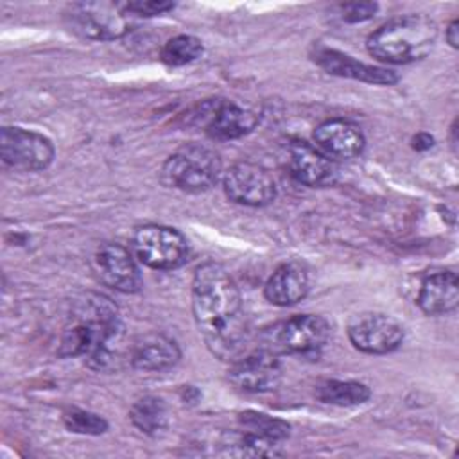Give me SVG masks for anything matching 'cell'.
Listing matches in <instances>:
<instances>
[{"label": "cell", "instance_id": "7c38bea8", "mask_svg": "<svg viewBox=\"0 0 459 459\" xmlns=\"http://www.w3.org/2000/svg\"><path fill=\"white\" fill-rule=\"evenodd\" d=\"M230 382L246 393H267L281 382V366L278 355L258 350L249 355H240L231 360L228 371Z\"/></svg>", "mask_w": 459, "mask_h": 459}, {"label": "cell", "instance_id": "83f0119b", "mask_svg": "<svg viewBox=\"0 0 459 459\" xmlns=\"http://www.w3.org/2000/svg\"><path fill=\"white\" fill-rule=\"evenodd\" d=\"M459 22L457 20H452L450 23H448V27H446V34H445V38H446V41L450 43V47H454V48H457V43H459Z\"/></svg>", "mask_w": 459, "mask_h": 459}, {"label": "cell", "instance_id": "2e32d148", "mask_svg": "<svg viewBox=\"0 0 459 459\" xmlns=\"http://www.w3.org/2000/svg\"><path fill=\"white\" fill-rule=\"evenodd\" d=\"M416 303L429 316L454 312L459 303L457 274L450 269L429 273L421 280Z\"/></svg>", "mask_w": 459, "mask_h": 459}, {"label": "cell", "instance_id": "30bf717a", "mask_svg": "<svg viewBox=\"0 0 459 459\" xmlns=\"http://www.w3.org/2000/svg\"><path fill=\"white\" fill-rule=\"evenodd\" d=\"M222 185L228 199L244 206H265L276 197V183L269 170L251 161L230 167Z\"/></svg>", "mask_w": 459, "mask_h": 459}, {"label": "cell", "instance_id": "ba28073f", "mask_svg": "<svg viewBox=\"0 0 459 459\" xmlns=\"http://www.w3.org/2000/svg\"><path fill=\"white\" fill-rule=\"evenodd\" d=\"M54 154L52 142L41 133L14 126H5L0 131V156L14 170H43L52 163Z\"/></svg>", "mask_w": 459, "mask_h": 459}, {"label": "cell", "instance_id": "8fae6325", "mask_svg": "<svg viewBox=\"0 0 459 459\" xmlns=\"http://www.w3.org/2000/svg\"><path fill=\"white\" fill-rule=\"evenodd\" d=\"M93 271L104 285L117 292L133 294L142 287V274L131 251L117 242H106L97 247Z\"/></svg>", "mask_w": 459, "mask_h": 459}, {"label": "cell", "instance_id": "d4e9b609", "mask_svg": "<svg viewBox=\"0 0 459 459\" xmlns=\"http://www.w3.org/2000/svg\"><path fill=\"white\" fill-rule=\"evenodd\" d=\"M127 7L134 16H156V14L172 11L176 4L167 0H134V2H127Z\"/></svg>", "mask_w": 459, "mask_h": 459}, {"label": "cell", "instance_id": "ffe728a7", "mask_svg": "<svg viewBox=\"0 0 459 459\" xmlns=\"http://www.w3.org/2000/svg\"><path fill=\"white\" fill-rule=\"evenodd\" d=\"M316 398L332 405H359L369 400L371 391L362 382L353 380H325L314 391Z\"/></svg>", "mask_w": 459, "mask_h": 459}, {"label": "cell", "instance_id": "5bb4252c", "mask_svg": "<svg viewBox=\"0 0 459 459\" xmlns=\"http://www.w3.org/2000/svg\"><path fill=\"white\" fill-rule=\"evenodd\" d=\"M290 172L296 181L310 188L332 186L339 178L335 161L305 142L290 145Z\"/></svg>", "mask_w": 459, "mask_h": 459}, {"label": "cell", "instance_id": "603a6c76", "mask_svg": "<svg viewBox=\"0 0 459 459\" xmlns=\"http://www.w3.org/2000/svg\"><path fill=\"white\" fill-rule=\"evenodd\" d=\"M203 41L190 34H179L170 38L161 48V61L169 66H183L203 54Z\"/></svg>", "mask_w": 459, "mask_h": 459}, {"label": "cell", "instance_id": "d6986e66", "mask_svg": "<svg viewBox=\"0 0 459 459\" xmlns=\"http://www.w3.org/2000/svg\"><path fill=\"white\" fill-rule=\"evenodd\" d=\"M258 117L233 102H217L206 117V133L213 140H235L251 133Z\"/></svg>", "mask_w": 459, "mask_h": 459}, {"label": "cell", "instance_id": "3957f363", "mask_svg": "<svg viewBox=\"0 0 459 459\" xmlns=\"http://www.w3.org/2000/svg\"><path fill=\"white\" fill-rule=\"evenodd\" d=\"M437 39V25L423 14H407L384 23L366 39L369 56L378 61L405 65L430 54Z\"/></svg>", "mask_w": 459, "mask_h": 459}, {"label": "cell", "instance_id": "484cf974", "mask_svg": "<svg viewBox=\"0 0 459 459\" xmlns=\"http://www.w3.org/2000/svg\"><path fill=\"white\" fill-rule=\"evenodd\" d=\"M342 11V18L346 22H364L369 20L371 16H375V13L378 11V4L375 2H351V4H344L341 5Z\"/></svg>", "mask_w": 459, "mask_h": 459}, {"label": "cell", "instance_id": "8992f818", "mask_svg": "<svg viewBox=\"0 0 459 459\" xmlns=\"http://www.w3.org/2000/svg\"><path fill=\"white\" fill-rule=\"evenodd\" d=\"M330 337V325L323 316H292L262 332V350L274 355L298 353L308 355L319 351Z\"/></svg>", "mask_w": 459, "mask_h": 459}, {"label": "cell", "instance_id": "52a82bcc", "mask_svg": "<svg viewBox=\"0 0 459 459\" xmlns=\"http://www.w3.org/2000/svg\"><path fill=\"white\" fill-rule=\"evenodd\" d=\"M134 256L147 267L170 271L181 267L188 258L186 238L170 226L145 224L133 235Z\"/></svg>", "mask_w": 459, "mask_h": 459}, {"label": "cell", "instance_id": "7402d4cb", "mask_svg": "<svg viewBox=\"0 0 459 459\" xmlns=\"http://www.w3.org/2000/svg\"><path fill=\"white\" fill-rule=\"evenodd\" d=\"M238 425L242 430L258 436L269 443H281L290 434V425L280 418H273L264 412L246 411L238 414Z\"/></svg>", "mask_w": 459, "mask_h": 459}, {"label": "cell", "instance_id": "5b68a950", "mask_svg": "<svg viewBox=\"0 0 459 459\" xmlns=\"http://www.w3.org/2000/svg\"><path fill=\"white\" fill-rule=\"evenodd\" d=\"M134 14L127 2H75L65 11L68 29L93 41H109L122 38L134 25Z\"/></svg>", "mask_w": 459, "mask_h": 459}, {"label": "cell", "instance_id": "4fadbf2b", "mask_svg": "<svg viewBox=\"0 0 459 459\" xmlns=\"http://www.w3.org/2000/svg\"><path fill=\"white\" fill-rule=\"evenodd\" d=\"M316 147L330 160L357 158L366 145L362 129L346 118H328L314 129Z\"/></svg>", "mask_w": 459, "mask_h": 459}, {"label": "cell", "instance_id": "4316f807", "mask_svg": "<svg viewBox=\"0 0 459 459\" xmlns=\"http://www.w3.org/2000/svg\"><path fill=\"white\" fill-rule=\"evenodd\" d=\"M434 145V138L429 134V133H418L414 138H412V147L416 151H427Z\"/></svg>", "mask_w": 459, "mask_h": 459}, {"label": "cell", "instance_id": "9c48e42d", "mask_svg": "<svg viewBox=\"0 0 459 459\" xmlns=\"http://www.w3.org/2000/svg\"><path fill=\"white\" fill-rule=\"evenodd\" d=\"M403 326L382 312H360L348 321V337L351 344L373 355L394 351L403 341Z\"/></svg>", "mask_w": 459, "mask_h": 459}, {"label": "cell", "instance_id": "7a4b0ae2", "mask_svg": "<svg viewBox=\"0 0 459 459\" xmlns=\"http://www.w3.org/2000/svg\"><path fill=\"white\" fill-rule=\"evenodd\" d=\"M122 337L124 325L113 301L90 292L74 303L57 353L61 357H86L90 368L106 371L118 362Z\"/></svg>", "mask_w": 459, "mask_h": 459}, {"label": "cell", "instance_id": "277c9868", "mask_svg": "<svg viewBox=\"0 0 459 459\" xmlns=\"http://www.w3.org/2000/svg\"><path fill=\"white\" fill-rule=\"evenodd\" d=\"M222 172L221 156L201 143H186L172 152L161 165V181L181 192H204L212 188Z\"/></svg>", "mask_w": 459, "mask_h": 459}, {"label": "cell", "instance_id": "6da1fadb", "mask_svg": "<svg viewBox=\"0 0 459 459\" xmlns=\"http://www.w3.org/2000/svg\"><path fill=\"white\" fill-rule=\"evenodd\" d=\"M192 312L208 350L222 359L240 357L247 323L240 290L231 274L215 262L201 264L192 278Z\"/></svg>", "mask_w": 459, "mask_h": 459}, {"label": "cell", "instance_id": "e0dca14e", "mask_svg": "<svg viewBox=\"0 0 459 459\" xmlns=\"http://www.w3.org/2000/svg\"><path fill=\"white\" fill-rule=\"evenodd\" d=\"M181 351L174 339L163 333H147L129 350V362L140 371H165L178 364Z\"/></svg>", "mask_w": 459, "mask_h": 459}, {"label": "cell", "instance_id": "cb8c5ba5", "mask_svg": "<svg viewBox=\"0 0 459 459\" xmlns=\"http://www.w3.org/2000/svg\"><path fill=\"white\" fill-rule=\"evenodd\" d=\"M63 423L70 432L99 436L108 430V421L90 411L82 409H68L63 412Z\"/></svg>", "mask_w": 459, "mask_h": 459}, {"label": "cell", "instance_id": "44dd1931", "mask_svg": "<svg viewBox=\"0 0 459 459\" xmlns=\"http://www.w3.org/2000/svg\"><path fill=\"white\" fill-rule=\"evenodd\" d=\"M129 418L138 430H142L147 436H156L158 432H161L167 427L169 412H167V405L161 398L147 394V396L138 398L133 403V407L129 411Z\"/></svg>", "mask_w": 459, "mask_h": 459}, {"label": "cell", "instance_id": "ac0fdd59", "mask_svg": "<svg viewBox=\"0 0 459 459\" xmlns=\"http://www.w3.org/2000/svg\"><path fill=\"white\" fill-rule=\"evenodd\" d=\"M308 273L299 262L281 264L265 281L264 296L278 307H290L308 294Z\"/></svg>", "mask_w": 459, "mask_h": 459}, {"label": "cell", "instance_id": "9a60e30c", "mask_svg": "<svg viewBox=\"0 0 459 459\" xmlns=\"http://www.w3.org/2000/svg\"><path fill=\"white\" fill-rule=\"evenodd\" d=\"M312 59L332 75L350 77L355 81H362V82H369V84H382V86H389L398 81V75L393 70L360 63V61L353 59L351 56L342 54L333 48H325V47L316 48Z\"/></svg>", "mask_w": 459, "mask_h": 459}]
</instances>
